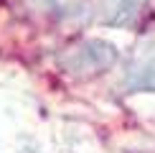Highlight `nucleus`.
<instances>
[{"mask_svg":"<svg viewBox=\"0 0 155 153\" xmlns=\"http://www.w3.org/2000/svg\"><path fill=\"white\" fill-rule=\"evenodd\" d=\"M125 84L130 89H155V41H143L127 66Z\"/></svg>","mask_w":155,"mask_h":153,"instance_id":"f03ea898","label":"nucleus"},{"mask_svg":"<svg viewBox=\"0 0 155 153\" xmlns=\"http://www.w3.org/2000/svg\"><path fill=\"white\" fill-rule=\"evenodd\" d=\"M117 46L104 38H87L76 43L61 56V66L74 76H94L102 74L117 61Z\"/></svg>","mask_w":155,"mask_h":153,"instance_id":"f257e3e1","label":"nucleus"},{"mask_svg":"<svg viewBox=\"0 0 155 153\" xmlns=\"http://www.w3.org/2000/svg\"><path fill=\"white\" fill-rule=\"evenodd\" d=\"M147 0H104L102 5V21L114 28H125L137 21V15L143 13Z\"/></svg>","mask_w":155,"mask_h":153,"instance_id":"7ed1b4c3","label":"nucleus"}]
</instances>
